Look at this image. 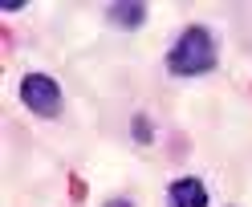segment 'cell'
I'll return each instance as SVG.
<instances>
[{
    "label": "cell",
    "mask_w": 252,
    "mask_h": 207,
    "mask_svg": "<svg viewBox=\"0 0 252 207\" xmlns=\"http://www.w3.org/2000/svg\"><path fill=\"white\" fill-rule=\"evenodd\" d=\"M216 37L208 25H187L183 33L175 37V45L167 49V69L175 77H199V73H212L216 69Z\"/></svg>",
    "instance_id": "cell-1"
},
{
    "label": "cell",
    "mask_w": 252,
    "mask_h": 207,
    "mask_svg": "<svg viewBox=\"0 0 252 207\" xmlns=\"http://www.w3.org/2000/svg\"><path fill=\"white\" fill-rule=\"evenodd\" d=\"M21 102L33 110L37 118H57L65 98H61V86L49 73H25L21 77Z\"/></svg>",
    "instance_id": "cell-2"
},
{
    "label": "cell",
    "mask_w": 252,
    "mask_h": 207,
    "mask_svg": "<svg viewBox=\"0 0 252 207\" xmlns=\"http://www.w3.org/2000/svg\"><path fill=\"white\" fill-rule=\"evenodd\" d=\"M167 203L171 207H208V187L195 175H183V179L167 187Z\"/></svg>",
    "instance_id": "cell-3"
},
{
    "label": "cell",
    "mask_w": 252,
    "mask_h": 207,
    "mask_svg": "<svg viewBox=\"0 0 252 207\" xmlns=\"http://www.w3.org/2000/svg\"><path fill=\"white\" fill-rule=\"evenodd\" d=\"M106 21L118 25V29H143L147 25V4H110Z\"/></svg>",
    "instance_id": "cell-4"
},
{
    "label": "cell",
    "mask_w": 252,
    "mask_h": 207,
    "mask_svg": "<svg viewBox=\"0 0 252 207\" xmlns=\"http://www.w3.org/2000/svg\"><path fill=\"white\" fill-rule=\"evenodd\" d=\"M134 138L138 142H151V122L147 118H134Z\"/></svg>",
    "instance_id": "cell-5"
},
{
    "label": "cell",
    "mask_w": 252,
    "mask_h": 207,
    "mask_svg": "<svg viewBox=\"0 0 252 207\" xmlns=\"http://www.w3.org/2000/svg\"><path fill=\"white\" fill-rule=\"evenodd\" d=\"M102 207H134V203H130V199H106Z\"/></svg>",
    "instance_id": "cell-6"
}]
</instances>
